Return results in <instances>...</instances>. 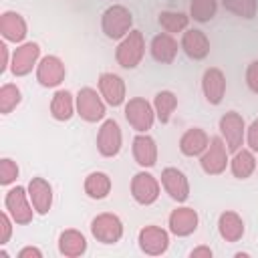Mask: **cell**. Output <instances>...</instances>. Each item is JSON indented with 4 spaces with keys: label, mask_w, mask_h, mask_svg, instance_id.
I'll return each instance as SVG.
<instances>
[{
    "label": "cell",
    "mask_w": 258,
    "mask_h": 258,
    "mask_svg": "<svg viewBox=\"0 0 258 258\" xmlns=\"http://www.w3.org/2000/svg\"><path fill=\"white\" fill-rule=\"evenodd\" d=\"M131 24H133V16L121 4L109 6L103 12L101 26H103V32H105L107 38H113V40L115 38H125L131 32Z\"/></svg>",
    "instance_id": "obj_1"
},
{
    "label": "cell",
    "mask_w": 258,
    "mask_h": 258,
    "mask_svg": "<svg viewBox=\"0 0 258 258\" xmlns=\"http://www.w3.org/2000/svg\"><path fill=\"white\" fill-rule=\"evenodd\" d=\"M145 54V40L139 30H131L115 50V58L123 69H135Z\"/></svg>",
    "instance_id": "obj_2"
},
{
    "label": "cell",
    "mask_w": 258,
    "mask_h": 258,
    "mask_svg": "<svg viewBox=\"0 0 258 258\" xmlns=\"http://www.w3.org/2000/svg\"><path fill=\"white\" fill-rule=\"evenodd\" d=\"M28 200H30V196L26 194L24 187L16 185V187L8 189V194L4 198V206L16 224H30L32 222V214L36 210H34L32 202H28Z\"/></svg>",
    "instance_id": "obj_3"
},
{
    "label": "cell",
    "mask_w": 258,
    "mask_h": 258,
    "mask_svg": "<svg viewBox=\"0 0 258 258\" xmlns=\"http://www.w3.org/2000/svg\"><path fill=\"white\" fill-rule=\"evenodd\" d=\"M91 232L101 244H115L123 236V222L115 214H99L91 222Z\"/></svg>",
    "instance_id": "obj_4"
},
{
    "label": "cell",
    "mask_w": 258,
    "mask_h": 258,
    "mask_svg": "<svg viewBox=\"0 0 258 258\" xmlns=\"http://www.w3.org/2000/svg\"><path fill=\"white\" fill-rule=\"evenodd\" d=\"M125 117L129 121V125L139 131V133H145L147 129H151L153 121H155V109L141 97H135L131 99L127 105H125Z\"/></svg>",
    "instance_id": "obj_5"
},
{
    "label": "cell",
    "mask_w": 258,
    "mask_h": 258,
    "mask_svg": "<svg viewBox=\"0 0 258 258\" xmlns=\"http://www.w3.org/2000/svg\"><path fill=\"white\" fill-rule=\"evenodd\" d=\"M200 163H202V169L208 175H220V173H224L226 171V165H228V149H226L224 139L212 137L208 149L204 151V155L200 159Z\"/></svg>",
    "instance_id": "obj_6"
},
{
    "label": "cell",
    "mask_w": 258,
    "mask_h": 258,
    "mask_svg": "<svg viewBox=\"0 0 258 258\" xmlns=\"http://www.w3.org/2000/svg\"><path fill=\"white\" fill-rule=\"evenodd\" d=\"M244 119L240 113L236 111H228L226 115H222L220 119V133L224 143L228 145V151H238L240 145L244 143Z\"/></svg>",
    "instance_id": "obj_7"
},
{
    "label": "cell",
    "mask_w": 258,
    "mask_h": 258,
    "mask_svg": "<svg viewBox=\"0 0 258 258\" xmlns=\"http://www.w3.org/2000/svg\"><path fill=\"white\" fill-rule=\"evenodd\" d=\"M77 113L89 123H97L105 117V103L95 89L85 87L77 93Z\"/></svg>",
    "instance_id": "obj_8"
},
{
    "label": "cell",
    "mask_w": 258,
    "mask_h": 258,
    "mask_svg": "<svg viewBox=\"0 0 258 258\" xmlns=\"http://www.w3.org/2000/svg\"><path fill=\"white\" fill-rule=\"evenodd\" d=\"M131 194L137 204L149 206L159 198V181L151 173L139 171V173H135V177L131 181Z\"/></svg>",
    "instance_id": "obj_9"
},
{
    "label": "cell",
    "mask_w": 258,
    "mask_h": 258,
    "mask_svg": "<svg viewBox=\"0 0 258 258\" xmlns=\"http://www.w3.org/2000/svg\"><path fill=\"white\" fill-rule=\"evenodd\" d=\"M121 129H119V123L115 119H107L101 129H99V135H97V147H99V153L105 155V157H113L119 153L121 149Z\"/></svg>",
    "instance_id": "obj_10"
},
{
    "label": "cell",
    "mask_w": 258,
    "mask_h": 258,
    "mask_svg": "<svg viewBox=\"0 0 258 258\" xmlns=\"http://www.w3.org/2000/svg\"><path fill=\"white\" fill-rule=\"evenodd\" d=\"M169 246V236L163 228L159 226H145L139 232V248L149 254V256H159L167 250Z\"/></svg>",
    "instance_id": "obj_11"
},
{
    "label": "cell",
    "mask_w": 258,
    "mask_h": 258,
    "mask_svg": "<svg viewBox=\"0 0 258 258\" xmlns=\"http://www.w3.org/2000/svg\"><path fill=\"white\" fill-rule=\"evenodd\" d=\"M38 54H40V48H38L36 42H24V44H20L14 50V54H12V62H10L12 75H16V77L28 75L32 71V67L36 64Z\"/></svg>",
    "instance_id": "obj_12"
},
{
    "label": "cell",
    "mask_w": 258,
    "mask_h": 258,
    "mask_svg": "<svg viewBox=\"0 0 258 258\" xmlns=\"http://www.w3.org/2000/svg\"><path fill=\"white\" fill-rule=\"evenodd\" d=\"M36 79L42 87H56L64 79V64L58 56L48 54L36 64Z\"/></svg>",
    "instance_id": "obj_13"
},
{
    "label": "cell",
    "mask_w": 258,
    "mask_h": 258,
    "mask_svg": "<svg viewBox=\"0 0 258 258\" xmlns=\"http://www.w3.org/2000/svg\"><path fill=\"white\" fill-rule=\"evenodd\" d=\"M161 183L165 187V191L175 200V202H185L189 198V183L187 177L183 175V171H179L177 167H165L161 171Z\"/></svg>",
    "instance_id": "obj_14"
},
{
    "label": "cell",
    "mask_w": 258,
    "mask_h": 258,
    "mask_svg": "<svg viewBox=\"0 0 258 258\" xmlns=\"http://www.w3.org/2000/svg\"><path fill=\"white\" fill-rule=\"evenodd\" d=\"M202 91L206 95V101L210 105H218L222 103L224 99V93H226V77L220 69L212 67L204 73V79H202Z\"/></svg>",
    "instance_id": "obj_15"
},
{
    "label": "cell",
    "mask_w": 258,
    "mask_h": 258,
    "mask_svg": "<svg viewBox=\"0 0 258 258\" xmlns=\"http://www.w3.org/2000/svg\"><path fill=\"white\" fill-rule=\"evenodd\" d=\"M198 214L194 208H175L171 214H169V230L171 234L175 236H189L196 232L198 228Z\"/></svg>",
    "instance_id": "obj_16"
},
{
    "label": "cell",
    "mask_w": 258,
    "mask_h": 258,
    "mask_svg": "<svg viewBox=\"0 0 258 258\" xmlns=\"http://www.w3.org/2000/svg\"><path fill=\"white\" fill-rule=\"evenodd\" d=\"M28 196L36 214L44 216L52 206V187L44 177H32L28 183Z\"/></svg>",
    "instance_id": "obj_17"
},
{
    "label": "cell",
    "mask_w": 258,
    "mask_h": 258,
    "mask_svg": "<svg viewBox=\"0 0 258 258\" xmlns=\"http://www.w3.org/2000/svg\"><path fill=\"white\" fill-rule=\"evenodd\" d=\"M181 48H183V52L189 58L200 60V58H206L208 56V52H210V40H208V36L202 30L189 28L181 36Z\"/></svg>",
    "instance_id": "obj_18"
},
{
    "label": "cell",
    "mask_w": 258,
    "mask_h": 258,
    "mask_svg": "<svg viewBox=\"0 0 258 258\" xmlns=\"http://www.w3.org/2000/svg\"><path fill=\"white\" fill-rule=\"evenodd\" d=\"M99 91L105 97V101L113 107H117L125 101V83L115 73H103L99 77Z\"/></svg>",
    "instance_id": "obj_19"
},
{
    "label": "cell",
    "mask_w": 258,
    "mask_h": 258,
    "mask_svg": "<svg viewBox=\"0 0 258 258\" xmlns=\"http://www.w3.org/2000/svg\"><path fill=\"white\" fill-rule=\"evenodd\" d=\"M0 34L4 36V40L10 42H20L26 36V22L18 12H2L0 16Z\"/></svg>",
    "instance_id": "obj_20"
},
{
    "label": "cell",
    "mask_w": 258,
    "mask_h": 258,
    "mask_svg": "<svg viewBox=\"0 0 258 258\" xmlns=\"http://www.w3.org/2000/svg\"><path fill=\"white\" fill-rule=\"evenodd\" d=\"M208 145H210V137H208V133H206L204 129H200V127L187 129V131L181 135V139H179V149H181V153L187 155V157H194V155L204 153V151L208 149Z\"/></svg>",
    "instance_id": "obj_21"
},
{
    "label": "cell",
    "mask_w": 258,
    "mask_h": 258,
    "mask_svg": "<svg viewBox=\"0 0 258 258\" xmlns=\"http://www.w3.org/2000/svg\"><path fill=\"white\" fill-rule=\"evenodd\" d=\"M149 48H151V56L157 62H163V64L171 62L175 58V54H177V42L169 32H161V34L153 36Z\"/></svg>",
    "instance_id": "obj_22"
},
{
    "label": "cell",
    "mask_w": 258,
    "mask_h": 258,
    "mask_svg": "<svg viewBox=\"0 0 258 258\" xmlns=\"http://www.w3.org/2000/svg\"><path fill=\"white\" fill-rule=\"evenodd\" d=\"M133 157L141 167L155 165V161H157V145H155V141L145 133L137 135L133 139Z\"/></svg>",
    "instance_id": "obj_23"
},
{
    "label": "cell",
    "mask_w": 258,
    "mask_h": 258,
    "mask_svg": "<svg viewBox=\"0 0 258 258\" xmlns=\"http://www.w3.org/2000/svg\"><path fill=\"white\" fill-rule=\"evenodd\" d=\"M58 252L69 258H77L87 252V240L79 230H64L58 236Z\"/></svg>",
    "instance_id": "obj_24"
},
{
    "label": "cell",
    "mask_w": 258,
    "mask_h": 258,
    "mask_svg": "<svg viewBox=\"0 0 258 258\" xmlns=\"http://www.w3.org/2000/svg\"><path fill=\"white\" fill-rule=\"evenodd\" d=\"M218 230L226 242H238L244 236V222L236 212H224L218 220Z\"/></svg>",
    "instance_id": "obj_25"
},
{
    "label": "cell",
    "mask_w": 258,
    "mask_h": 258,
    "mask_svg": "<svg viewBox=\"0 0 258 258\" xmlns=\"http://www.w3.org/2000/svg\"><path fill=\"white\" fill-rule=\"evenodd\" d=\"M111 191V177L105 171H93L85 179V194L93 200H103Z\"/></svg>",
    "instance_id": "obj_26"
},
{
    "label": "cell",
    "mask_w": 258,
    "mask_h": 258,
    "mask_svg": "<svg viewBox=\"0 0 258 258\" xmlns=\"http://www.w3.org/2000/svg\"><path fill=\"white\" fill-rule=\"evenodd\" d=\"M50 113L56 121H69L75 113V101L69 91H56L50 101Z\"/></svg>",
    "instance_id": "obj_27"
},
{
    "label": "cell",
    "mask_w": 258,
    "mask_h": 258,
    "mask_svg": "<svg viewBox=\"0 0 258 258\" xmlns=\"http://www.w3.org/2000/svg\"><path fill=\"white\" fill-rule=\"evenodd\" d=\"M175 107H177V97L171 91H159L155 95L153 109H155V115L161 123H167L171 119V113L175 111Z\"/></svg>",
    "instance_id": "obj_28"
},
{
    "label": "cell",
    "mask_w": 258,
    "mask_h": 258,
    "mask_svg": "<svg viewBox=\"0 0 258 258\" xmlns=\"http://www.w3.org/2000/svg\"><path fill=\"white\" fill-rule=\"evenodd\" d=\"M254 169H256V159H254L252 151H248V149H242L240 151L238 149L236 155H234V159H232V173L236 177H240V179H246V177L252 175Z\"/></svg>",
    "instance_id": "obj_29"
},
{
    "label": "cell",
    "mask_w": 258,
    "mask_h": 258,
    "mask_svg": "<svg viewBox=\"0 0 258 258\" xmlns=\"http://www.w3.org/2000/svg\"><path fill=\"white\" fill-rule=\"evenodd\" d=\"M187 22H189V16H185L183 12H171V10H165L159 14V24L165 32H181L187 28Z\"/></svg>",
    "instance_id": "obj_30"
},
{
    "label": "cell",
    "mask_w": 258,
    "mask_h": 258,
    "mask_svg": "<svg viewBox=\"0 0 258 258\" xmlns=\"http://www.w3.org/2000/svg\"><path fill=\"white\" fill-rule=\"evenodd\" d=\"M216 0H191L189 4V16L198 22H210L216 16Z\"/></svg>",
    "instance_id": "obj_31"
},
{
    "label": "cell",
    "mask_w": 258,
    "mask_h": 258,
    "mask_svg": "<svg viewBox=\"0 0 258 258\" xmlns=\"http://www.w3.org/2000/svg\"><path fill=\"white\" fill-rule=\"evenodd\" d=\"M20 101H22V93L16 85H10V83L2 85V89H0V113L8 115Z\"/></svg>",
    "instance_id": "obj_32"
},
{
    "label": "cell",
    "mask_w": 258,
    "mask_h": 258,
    "mask_svg": "<svg viewBox=\"0 0 258 258\" xmlns=\"http://www.w3.org/2000/svg\"><path fill=\"white\" fill-rule=\"evenodd\" d=\"M224 8L242 16V18H254L256 16V0H222Z\"/></svg>",
    "instance_id": "obj_33"
},
{
    "label": "cell",
    "mask_w": 258,
    "mask_h": 258,
    "mask_svg": "<svg viewBox=\"0 0 258 258\" xmlns=\"http://www.w3.org/2000/svg\"><path fill=\"white\" fill-rule=\"evenodd\" d=\"M16 177H18V165L12 159H8V157L0 159V183L2 185H8Z\"/></svg>",
    "instance_id": "obj_34"
},
{
    "label": "cell",
    "mask_w": 258,
    "mask_h": 258,
    "mask_svg": "<svg viewBox=\"0 0 258 258\" xmlns=\"http://www.w3.org/2000/svg\"><path fill=\"white\" fill-rule=\"evenodd\" d=\"M12 216H8V212H2L0 214V244L4 246L8 240H10V234H12V222H10Z\"/></svg>",
    "instance_id": "obj_35"
},
{
    "label": "cell",
    "mask_w": 258,
    "mask_h": 258,
    "mask_svg": "<svg viewBox=\"0 0 258 258\" xmlns=\"http://www.w3.org/2000/svg\"><path fill=\"white\" fill-rule=\"evenodd\" d=\"M246 83H248L250 91L258 93V60L248 64V69H246Z\"/></svg>",
    "instance_id": "obj_36"
},
{
    "label": "cell",
    "mask_w": 258,
    "mask_h": 258,
    "mask_svg": "<svg viewBox=\"0 0 258 258\" xmlns=\"http://www.w3.org/2000/svg\"><path fill=\"white\" fill-rule=\"evenodd\" d=\"M246 141H248V145H250V149H252V151H258V119L248 127Z\"/></svg>",
    "instance_id": "obj_37"
},
{
    "label": "cell",
    "mask_w": 258,
    "mask_h": 258,
    "mask_svg": "<svg viewBox=\"0 0 258 258\" xmlns=\"http://www.w3.org/2000/svg\"><path fill=\"white\" fill-rule=\"evenodd\" d=\"M18 258H42V252L34 246H26L18 252Z\"/></svg>",
    "instance_id": "obj_38"
},
{
    "label": "cell",
    "mask_w": 258,
    "mask_h": 258,
    "mask_svg": "<svg viewBox=\"0 0 258 258\" xmlns=\"http://www.w3.org/2000/svg\"><path fill=\"white\" fill-rule=\"evenodd\" d=\"M6 69H8V46L0 42V73H4Z\"/></svg>",
    "instance_id": "obj_39"
},
{
    "label": "cell",
    "mask_w": 258,
    "mask_h": 258,
    "mask_svg": "<svg viewBox=\"0 0 258 258\" xmlns=\"http://www.w3.org/2000/svg\"><path fill=\"white\" fill-rule=\"evenodd\" d=\"M189 256H191V258H198V256H206V258H212V250H210L208 246H198V248H194V250L189 252Z\"/></svg>",
    "instance_id": "obj_40"
}]
</instances>
